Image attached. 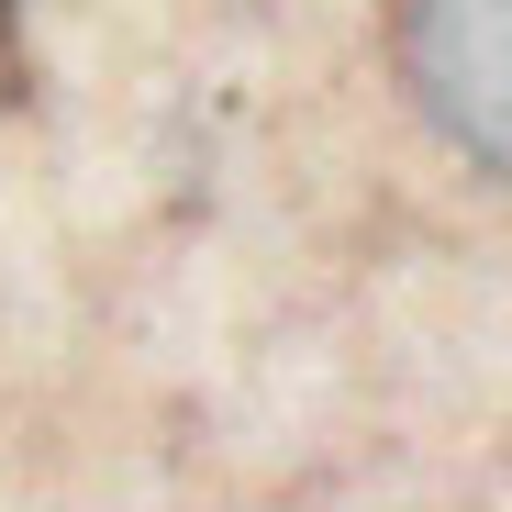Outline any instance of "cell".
I'll use <instances>...</instances> for the list:
<instances>
[{"mask_svg": "<svg viewBox=\"0 0 512 512\" xmlns=\"http://www.w3.org/2000/svg\"><path fill=\"white\" fill-rule=\"evenodd\" d=\"M390 56L412 101L479 167H501V0H390Z\"/></svg>", "mask_w": 512, "mask_h": 512, "instance_id": "obj_1", "label": "cell"}, {"mask_svg": "<svg viewBox=\"0 0 512 512\" xmlns=\"http://www.w3.org/2000/svg\"><path fill=\"white\" fill-rule=\"evenodd\" d=\"M12 23H23V0H0V78H12Z\"/></svg>", "mask_w": 512, "mask_h": 512, "instance_id": "obj_2", "label": "cell"}]
</instances>
